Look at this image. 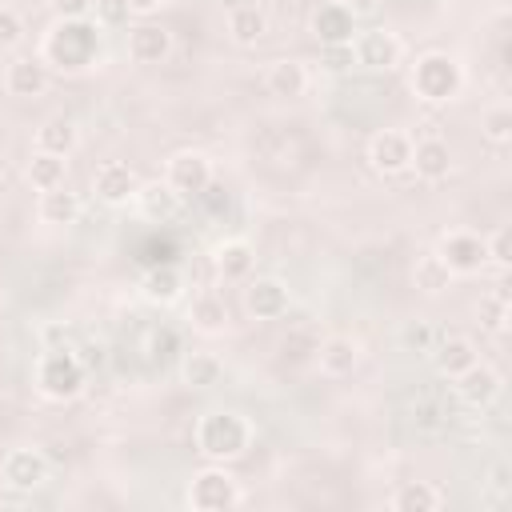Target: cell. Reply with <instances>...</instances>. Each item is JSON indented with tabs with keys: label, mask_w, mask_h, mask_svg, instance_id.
I'll return each mask as SVG.
<instances>
[{
	"label": "cell",
	"mask_w": 512,
	"mask_h": 512,
	"mask_svg": "<svg viewBox=\"0 0 512 512\" xmlns=\"http://www.w3.org/2000/svg\"><path fill=\"white\" fill-rule=\"evenodd\" d=\"M96 48H100V24H92L88 16L56 20V28L44 40V64L60 72H80L96 60Z\"/></svg>",
	"instance_id": "6da1fadb"
},
{
	"label": "cell",
	"mask_w": 512,
	"mask_h": 512,
	"mask_svg": "<svg viewBox=\"0 0 512 512\" xmlns=\"http://www.w3.org/2000/svg\"><path fill=\"white\" fill-rule=\"evenodd\" d=\"M248 444H252V428H248V420H244L240 412H232V408H216V412L200 416V424H196V448H200L208 460H216V464L244 456Z\"/></svg>",
	"instance_id": "7a4b0ae2"
},
{
	"label": "cell",
	"mask_w": 512,
	"mask_h": 512,
	"mask_svg": "<svg viewBox=\"0 0 512 512\" xmlns=\"http://www.w3.org/2000/svg\"><path fill=\"white\" fill-rule=\"evenodd\" d=\"M36 388H40V396H48V400H72V396H80V388H84V364L60 344H52V348H44V356L36 360Z\"/></svg>",
	"instance_id": "3957f363"
},
{
	"label": "cell",
	"mask_w": 512,
	"mask_h": 512,
	"mask_svg": "<svg viewBox=\"0 0 512 512\" xmlns=\"http://www.w3.org/2000/svg\"><path fill=\"white\" fill-rule=\"evenodd\" d=\"M460 84H464V72H460V64H456L448 52H428V56H420L416 68H412V88H416V96H424V100H432V104L452 100V96L460 92Z\"/></svg>",
	"instance_id": "277c9868"
},
{
	"label": "cell",
	"mask_w": 512,
	"mask_h": 512,
	"mask_svg": "<svg viewBox=\"0 0 512 512\" xmlns=\"http://www.w3.org/2000/svg\"><path fill=\"white\" fill-rule=\"evenodd\" d=\"M188 504L196 512H228L240 504V484L224 472V468H200L188 484Z\"/></svg>",
	"instance_id": "5b68a950"
},
{
	"label": "cell",
	"mask_w": 512,
	"mask_h": 512,
	"mask_svg": "<svg viewBox=\"0 0 512 512\" xmlns=\"http://www.w3.org/2000/svg\"><path fill=\"white\" fill-rule=\"evenodd\" d=\"M436 256L448 264L452 276H468V272H480L488 264L484 236H476V232H448V236H440Z\"/></svg>",
	"instance_id": "8992f818"
},
{
	"label": "cell",
	"mask_w": 512,
	"mask_h": 512,
	"mask_svg": "<svg viewBox=\"0 0 512 512\" xmlns=\"http://www.w3.org/2000/svg\"><path fill=\"white\" fill-rule=\"evenodd\" d=\"M164 180H168V188L180 192L184 200H196V196L208 188V180H212V164H208L204 152H176V156L168 160Z\"/></svg>",
	"instance_id": "52a82bcc"
},
{
	"label": "cell",
	"mask_w": 512,
	"mask_h": 512,
	"mask_svg": "<svg viewBox=\"0 0 512 512\" xmlns=\"http://www.w3.org/2000/svg\"><path fill=\"white\" fill-rule=\"evenodd\" d=\"M352 56L360 68H372V72H388L400 64V40L384 28H372V32H360L352 36Z\"/></svg>",
	"instance_id": "ba28073f"
},
{
	"label": "cell",
	"mask_w": 512,
	"mask_h": 512,
	"mask_svg": "<svg viewBox=\"0 0 512 512\" xmlns=\"http://www.w3.org/2000/svg\"><path fill=\"white\" fill-rule=\"evenodd\" d=\"M312 36L320 44H352L356 36V12L352 4H340V0H328L312 12Z\"/></svg>",
	"instance_id": "9c48e42d"
},
{
	"label": "cell",
	"mask_w": 512,
	"mask_h": 512,
	"mask_svg": "<svg viewBox=\"0 0 512 512\" xmlns=\"http://www.w3.org/2000/svg\"><path fill=\"white\" fill-rule=\"evenodd\" d=\"M0 476H4L8 488H16V492H32V488H40V484L48 480V460H44L36 448H16V452L4 456Z\"/></svg>",
	"instance_id": "30bf717a"
},
{
	"label": "cell",
	"mask_w": 512,
	"mask_h": 512,
	"mask_svg": "<svg viewBox=\"0 0 512 512\" xmlns=\"http://www.w3.org/2000/svg\"><path fill=\"white\" fill-rule=\"evenodd\" d=\"M368 160H372V168H376L380 176H396V172H404L408 160H412V140H408L404 132H396V128H384V132L372 136Z\"/></svg>",
	"instance_id": "8fae6325"
},
{
	"label": "cell",
	"mask_w": 512,
	"mask_h": 512,
	"mask_svg": "<svg viewBox=\"0 0 512 512\" xmlns=\"http://www.w3.org/2000/svg\"><path fill=\"white\" fill-rule=\"evenodd\" d=\"M140 188V176L120 164V160H104L96 172H92V192L104 200V204H128Z\"/></svg>",
	"instance_id": "7c38bea8"
},
{
	"label": "cell",
	"mask_w": 512,
	"mask_h": 512,
	"mask_svg": "<svg viewBox=\"0 0 512 512\" xmlns=\"http://www.w3.org/2000/svg\"><path fill=\"white\" fill-rule=\"evenodd\" d=\"M132 200H136L140 216H144V220H152V224H168V220H176V216H180V208H184V196H180V192H172V188H168V180L140 184Z\"/></svg>",
	"instance_id": "4fadbf2b"
},
{
	"label": "cell",
	"mask_w": 512,
	"mask_h": 512,
	"mask_svg": "<svg viewBox=\"0 0 512 512\" xmlns=\"http://www.w3.org/2000/svg\"><path fill=\"white\" fill-rule=\"evenodd\" d=\"M244 308L256 316V320H280L288 312V288L276 280V276H256L248 288H244Z\"/></svg>",
	"instance_id": "5bb4252c"
},
{
	"label": "cell",
	"mask_w": 512,
	"mask_h": 512,
	"mask_svg": "<svg viewBox=\"0 0 512 512\" xmlns=\"http://www.w3.org/2000/svg\"><path fill=\"white\" fill-rule=\"evenodd\" d=\"M4 88H8V96H20V100L40 96L48 88V64L36 56H16L4 68Z\"/></svg>",
	"instance_id": "9a60e30c"
},
{
	"label": "cell",
	"mask_w": 512,
	"mask_h": 512,
	"mask_svg": "<svg viewBox=\"0 0 512 512\" xmlns=\"http://www.w3.org/2000/svg\"><path fill=\"white\" fill-rule=\"evenodd\" d=\"M168 52H172V36H168L160 24L144 20V24L128 28V56H132L136 64H160Z\"/></svg>",
	"instance_id": "2e32d148"
},
{
	"label": "cell",
	"mask_w": 512,
	"mask_h": 512,
	"mask_svg": "<svg viewBox=\"0 0 512 512\" xmlns=\"http://www.w3.org/2000/svg\"><path fill=\"white\" fill-rule=\"evenodd\" d=\"M476 360H480V356H476V344H472L468 336H444V340L432 344V364H436V372L448 376V380H456L460 372H468Z\"/></svg>",
	"instance_id": "e0dca14e"
},
{
	"label": "cell",
	"mask_w": 512,
	"mask_h": 512,
	"mask_svg": "<svg viewBox=\"0 0 512 512\" xmlns=\"http://www.w3.org/2000/svg\"><path fill=\"white\" fill-rule=\"evenodd\" d=\"M408 168H416V176H420V180L436 184V180H444V176H448V168H452V152H448V144H444V140H436V136L416 140V144H412V160H408Z\"/></svg>",
	"instance_id": "ac0fdd59"
},
{
	"label": "cell",
	"mask_w": 512,
	"mask_h": 512,
	"mask_svg": "<svg viewBox=\"0 0 512 512\" xmlns=\"http://www.w3.org/2000/svg\"><path fill=\"white\" fill-rule=\"evenodd\" d=\"M496 392H500V376L488 368V364H472L468 372H460L456 376V396L464 400V404H472V408H484V404H492L496 400Z\"/></svg>",
	"instance_id": "d6986e66"
},
{
	"label": "cell",
	"mask_w": 512,
	"mask_h": 512,
	"mask_svg": "<svg viewBox=\"0 0 512 512\" xmlns=\"http://www.w3.org/2000/svg\"><path fill=\"white\" fill-rule=\"evenodd\" d=\"M304 84H308V76H304V64L300 60H276V64H268V76H264V88L272 92V96H280V100H292V96H300L304 92Z\"/></svg>",
	"instance_id": "ffe728a7"
},
{
	"label": "cell",
	"mask_w": 512,
	"mask_h": 512,
	"mask_svg": "<svg viewBox=\"0 0 512 512\" xmlns=\"http://www.w3.org/2000/svg\"><path fill=\"white\" fill-rule=\"evenodd\" d=\"M216 268L224 280H248L252 268H256V252L248 240H224L216 248Z\"/></svg>",
	"instance_id": "44dd1931"
},
{
	"label": "cell",
	"mask_w": 512,
	"mask_h": 512,
	"mask_svg": "<svg viewBox=\"0 0 512 512\" xmlns=\"http://www.w3.org/2000/svg\"><path fill=\"white\" fill-rule=\"evenodd\" d=\"M144 296L152 300V304H172V300H180V292H184V276H180V268L176 264H156V268H148V276H144Z\"/></svg>",
	"instance_id": "7402d4cb"
},
{
	"label": "cell",
	"mask_w": 512,
	"mask_h": 512,
	"mask_svg": "<svg viewBox=\"0 0 512 512\" xmlns=\"http://www.w3.org/2000/svg\"><path fill=\"white\" fill-rule=\"evenodd\" d=\"M64 172H68V160L64 156H56V152H32V160H28V184L36 188V192H52V188H60L64 184Z\"/></svg>",
	"instance_id": "603a6c76"
},
{
	"label": "cell",
	"mask_w": 512,
	"mask_h": 512,
	"mask_svg": "<svg viewBox=\"0 0 512 512\" xmlns=\"http://www.w3.org/2000/svg\"><path fill=\"white\" fill-rule=\"evenodd\" d=\"M76 216H80V196L76 192H68L64 184L52 188V192H40V220L44 224L64 228V224H76Z\"/></svg>",
	"instance_id": "cb8c5ba5"
},
{
	"label": "cell",
	"mask_w": 512,
	"mask_h": 512,
	"mask_svg": "<svg viewBox=\"0 0 512 512\" xmlns=\"http://www.w3.org/2000/svg\"><path fill=\"white\" fill-rule=\"evenodd\" d=\"M188 320H192V328H196V332H208V336L224 332V328H228V304H224V296H216V292L196 296V300H192Z\"/></svg>",
	"instance_id": "d4e9b609"
},
{
	"label": "cell",
	"mask_w": 512,
	"mask_h": 512,
	"mask_svg": "<svg viewBox=\"0 0 512 512\" xmlns=\"http://www.w3.org/2000/svg\"><path fill=\"white\" fill-rule=\"evenodd\" d=\"M268 32V16L256 8V4H236L228 12V36L236 44H256L260 36Z\"/></svg>",
	"instance_id": "484cf974"
},
{
	"label": "cell",
	"mask_w": 512,
	"mask_h": 512,
	"mask_svg": "<svg viewBox=\"0 0 512 512\" xmlns=\"http://www.w3.org/2000/svg\"><path fill=\"white\" fill-rule=\"evenodd\" d=\"M36 148L40 152H56V156H68L76 148V124L68 116H48L40 128H36Z\"/></svg>",
	"instance_id": "4316f807"
},
{
	"label": "cell",
	"mask_w": 512,
	"mask_h": 512,
	"mask_svg": "<svg viewBox=\"0 0 512 512\" xmlns=\"http://www.w3.org/2000/svg\"><path fill=\"white\" fill-rule=\"evenodd\" d=\"M356 360H360V348H356L348 336H328V340L320 344V368H324L328 376H348V372L356 368Z\"/></svg>",
	"instance_id": "83f0119b"
},
{
	"label": "cell",
	"mask_w": 512,
	"mask_h": 512,
	"mask_svg": "<svg viewBox=\"0 0 512 512\" xmlns=\"http://www.w3.org/2000/svg\"><path fill=\"white\" fill-rule=\"evenodd\" d=\"M436 508H440V492L428 480H408L392 496V512H436Z\"/></svg>",
	"instance_id": "f1b7e54d"
},
{
	"label": "cell",
	"mask_w": 512,
	"mask_h": 512,
	"mask_svg": "<svg viewBox=\"0 0 512 512\" xmlns=\"http://www.w3.org/2000/svg\"><path fill=\"white\" fill-rule=\"evenodd\" d=\"M180 376H184V384H192V388H212V384H220L224 364H220L212 352H188L184 364H180Z\"/></svg>",
	"instance_id": "f546056e"
},
{
	"label": "cell",
	"mask_w": 512,
	"mask_h": 512,
	"mask_svg": "<svg viewBox=\"0 0 512 512\" xmlns=\"http://www.w3.org/2000/svg\"><path fill=\"white\" fill-rule=\"evenodd\" d=\"M412 280H416V288H420V292L436 296V292H444V288H448L452 272H448V264H444L436 252H424V256L416 260V268H412Z\"/></svg>",
	"instance_id": "4dcf8cb0"
},
{
	"label": "cell",
	"mask_w": 512,
	"mask_h": 512,
	"mask_svg": "<svg viewBox=\"0 0 512 512\" xmlns=\"http://www.w3.org/2000/svg\"><path fill=\"white\" fill-rule=\"evenodd\" d=\"M476 312H480V324H484L488 332H496V336L508 332V292H504V288L480 296V308H476Z\"/></svg>",
	"instance_id": "1f68e13d"
},
{
	"label": "cell",
	"mask_w": 512,
	"mask_h": 512,
	"mask_svg": "<svg viewBox=\"0 0 512 512\" xmlns=\"http://www.w3.org/2000/svg\"><path fill=\"white\" fill-rule=\"evenodd\" d=\"M412 424H416V428H424V432H440V428H448V424H452V412H448V408H440V400H436V396H424L420 404H412Z\"/></svg>",
	"instance_id": "d6a6232c"
},
{
	"label": "cell",
	"mask_w": 512,
	"mask_h": 512,
	"mask_svg": "<svg viewBox=\"0 0 512 512\" xmlns=\"http://www.w3.org/2000/svg\"><path fill=\"white\" fill-rule=\"evenodd\" d=\"M480 132H484V140H492V144H508L512 140V108H488L484 116H480Z\"/></svg>",
	"instance_id": "836d02e7"
},
{
	"label": "cell",
	"mask_w": 512,
	"mask_h": 512,
	"mask_svg": "<svg viewBox=\"0 0 512 512\" xmlns=\"http://www.w3.org/2000/svg\"><path fill=\"white\" fill-rule=\"evenodd\" d=\"M432 344H436V332H432V324H424V320H412V324H404V332H400V348H404V352H416V356H424V352H432Z\"/></svg>",
	"instance_id": "e575fe53"
},
{
	"label": "cell",
	"mask_w": 512,
	"mask_h": 512,
	"mask_svg": "<svg viewBox=\"0 0 512 512\" xmlns=\"http://www.w3.org/2000/svg\"><path fill=\"white\" fill-rule=\"evenodd\" d=\"M484 252H488V260H492L496 268H508V264H512V228L500 224V228L484 240Z\"/></svg>",
	"instance_id": "d590c367"
},
{
	"label": "cell",
	"mask_w": 512,
	"mask_h": 512,
	"mask_svg": "<svg viewBox=\"0 0 512 512\" xmlns=\"http://www.w3.org/2000/svg\"><path fill=\"white\" fill-rule=\"evenodd\" d=\"M320 64H324L328 72H348V68L356 64L352 44H320Z\"/></svg>",
	"instance_id": "8d00e7d4"
},
{
	"label": "cell",
	"mask_w": 512,
	"mask_h": 512,
	"mask_svg": "<svg viewBox=\"0 0 512 512\" xmlns=\"http://www.w3.org/2000/svg\"><path fill=\"white\" fill-rule=\"evenodd\" d=\"M96 8V24H104V28H120V24H128V0H96L92 4Z\"/></svg>",
	"instance_id": "74e56055"
},
{
	"label": "cell",
	"mask_w": 512,
	"mask_h": 512,
	"mask_svg": "<svg viewBox=\"0 0 512 512\" xmlns=\"http://www.w3.org/2000/svg\"><path fill=\"white\" fill-rule=\"evenodd\" d=\"M20 40H24V20H20L12 8H4V4H0V52L16 48Z\"/></svg>",
	"instance_id": "f35d334b"
},
{
	"label": "cell",
	"mask_w": 512,
	"mask_h": 512,
	"mask_svg": "<svg viewBox=\"0 0 512 512\" xmlns=\"http://www.w3.org/2000/svg\"><path fill=\"white\" fill-rule=\"evenodd\" d=\"M196 200L204 204V212H208V216H220V212H228V188H224V184H216V180H208V188H204Z\"/></svg>",
	"instance_id": "ab89813d"
},
{
	"label": "cell",
	"mask_w": 512,
	"mask_h": 512,
	"mask_svg": "<svg viewBox=\"0 0 512 512\" xmlns=\"http://www.w3.org/2000/svg\"><path fill=\"white\" fill-rule=\"evenodd\" d=\"M48 4H52L56 20H80V16H88V12H92V4H96V0H48Z\"/></svg>",
	"instance_id": "60d3db41"
},
{
	"label": "cell",
	"mask_w": 512,
	"mask_h": 512,
	"mask_svg": "<svg viewBox=\"0 0 512 512\" xmlns=\"http://www.w3.org/2000/svg\"><path fill=\"white\" fill-rule=\"evenodd\" d=\"M512 472H508V464H492V472H488V492L496 496V500H508L512 496V480H508Z\"/></svg>",
	"instance_id": "b9f144b4"
},
{
	"label": "cell",
	"mask_w": 512,
	"mask_h": 512,
	"mask_svg": "<svg viewBox=\"0 0 512 512\" xmlns=\"http://www.w3.org/2000/svg\"><path fill=\"white\" fill-rule=\"evenodd\" d=\"M172 348H176V332L164 328V332L152 336V352H156V356H172Z\"/></svg>",
	"instance_id": "7bdbcfd3"
},
{
	"label": "cell",
	"mask_w": 512,
	"mask_h": 512,
	"mask_svg": "<svg viewBox=\"0 0 512 512\" xmlns=\"http://www.w3.org/2000/svg\"><path fill=\"white\" fill-rule=\"evenodd\" d=\"M164 8V0H128V12L132 16H152V12H160Z\"/></svg>",
	"instance_id": "ee69618b"
},
{
	"label": "cell",
	"mask_w": 512,
	"mask_h": 512,
	"mask_svg": "<svg viewBox=\"0 0 512 512\" xmlns=\"http://www.w3.org/2000/svg\"><path fill=\"white\" fill-rule=\"evenodd\" d=\"M420 4H440V0H420Z\"/></svg>",
	"instance_id": "f6af8a7d"
}]
</instances>
